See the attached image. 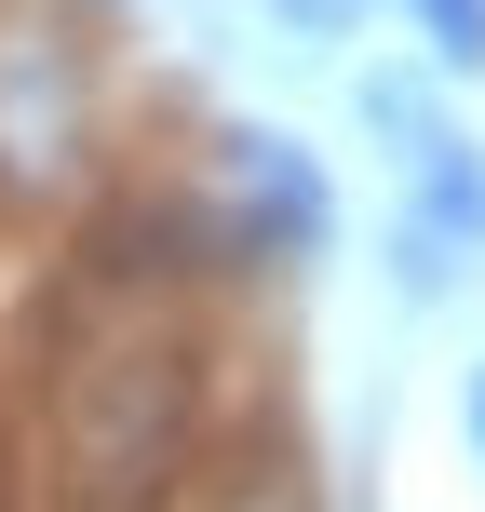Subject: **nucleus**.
Wrapping results in <instances>:
<instances>
[{
  "mask_svg": "<svg viewBox=\"0 0 485 512\" xmlns=\"http://www.w3.org/2000/svg\"><path fill=\"white\" fill-rule=\"evenodd\" d=\"M216 189H230V256H270V270H310V256L337 243V189H324V162H310V135H283V122H243V135H216Z\"/></svg>",
  "mask_w": 485,
  "mask_h": 512,
  "instance_id": "obj_1",
  "label": "nucleus"
},
{
  "mask_svg": "<svg viewBox=\"0 0 485 512\" xmlns=\"http://www.w3.org/2000/svg\"><path fill=\"white\" fill-rule=\"evenodd\" d=\"M459 418H472V459H485V364H472V378H459Z\"/></svg>",
  "mask_w": 485,
  "mask_h": 512,
  "instance_id": "obj_6",
  "label": "nucleus"
},
{
  "mask_svg": "<svg viewBox=\"0 0 485 512\" xmlns=\"http://www.w3.org/2000/svg\"><path fill=\"white\" fill-rule=\"evenodd\" d=\"M270 14H283V27H310V41H337V27H364L378 0H270Z\"/></svg>",
  "mask_w": 485,
  "mask_h": 512,
  "instance_id": "obj_5",
  "label": "nucleus"
},
{
  "mask_svg": "<svg viewBox=\"0 0 485 512\" xmlns=\"http://www.w3.org/2000/svg\"><path fill=\"white\" fill-rule=\"evenodd\" d=\"M405 230L432 243V256H485V149L472 135H432V149H418V203H405Z\"/></svg>",
  "mask_w": 485,
  "mask_h": 512,
  "instance_id": "obj_2",
  "label": "nucleus"
},
{
  "mask_svg": "<svg viewBox=\"0 0 485 512\" xmlns=\"http://www.w3.org/2000/svg\"><path fill=\"white\" fill-rule=\"evenodd\" d=\"M405 14H418V54L445 81H485V0H405Z\"/></svg>",
  "mask_w": 485,
  "mask_h": 512,
  "instance_id": "obj_3",
  "label": "nucleus"
},
{
  "mask_svg": "<svg viewBox=\"0 0 485 512\" xmlns=\"http://www.w3.org/2000/svg\"><path fill=\"white\" fill-rule=\"evenodd\" d=\"M364 122H378V135H405V162H418V149L445 135V122H432V95H418V81H391V68L364 81Z\"/></svg>",
  "mask_w": 485,
  "mask_h": 512,
  "instance_id": "obj_4",
  "label": "nucleus"
}]
</instances>
